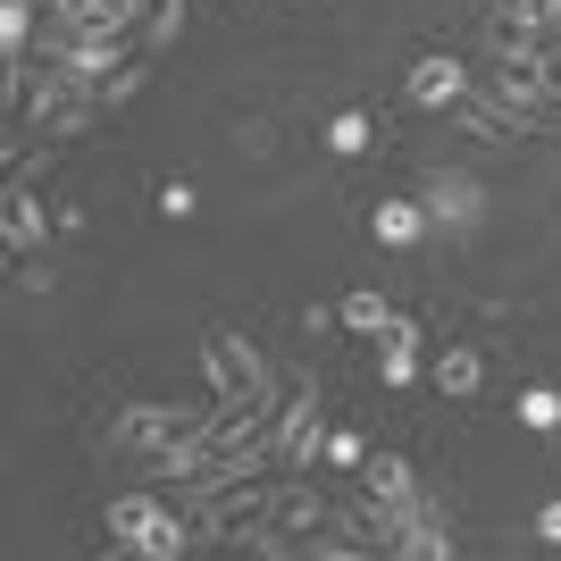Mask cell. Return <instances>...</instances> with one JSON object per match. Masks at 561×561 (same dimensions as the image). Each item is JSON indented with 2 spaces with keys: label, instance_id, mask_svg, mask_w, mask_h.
<instances>
[{
  "label": "cell",
  "instance_id": "obj_1",
  "mask_svg": "<svg viewBox=\"0 0 561 561\" xmlns=\"http://www.w3.org/2000/svg\"><path fill=\"white\" fill-rule=\"evenodd\" d=\"M101 537L117 545V553H142V561H176L193 553V519L185 512H168V494H110L101 503Z\"/></svg>",
  "mask_w": 561,
  "mask_h": 561
},
{
  "label": "cell",
  "instance_id": "obj_2",
  "mask_svg": "<svg viewBox=\"0 0 561 561\" xmlns=\"http://www.w3.org/2000/svg\"><path fill=\"white\" fill-rule=\"evenodd\" d=\"M18 126H34L43 142H76L84 126H101V93L76 84V76H59V68H43L34 93H25V110H18Z\"/></svg>",
  "mask_w": 561,
  "mask_h": 561
},
{
  "label": "cell",
  "instance_id": "obj_3",
  "mask_svg": "<svg viewBox=\"0 0 561 561\" xmlns=\"http://www.w3.org/2000/svg\"><path fill=\"white\" fill-rule=\"evenodd\" d=\"M494 93L519 101V110H537V101H553V50L537 43V34H512V25H494Z\"/></svg>",
  "mask_w": 561,
  "mask_h": 561
},
{
  "label": "cell",
  "instance_id": "obj_4",
  "mask_svg": "<svg viewBox=\"0 0 561 561\" xmlns=\"http://www.w3.org/2000/svg\"><path fill=\"white\" fill-rule=\"evenodd\" d=\"M193 420H202V402H185V394H168V402H126V411L110 420V453H126V461H151V453L176 445Z\"/></svg>",
  "mask_w": 561,
  "mask_h": 561
},
{
  "label": "cell",
  "instance_id": "obj_5",
  "mask_svg": "<svg viewBox=\"0 0 561 561\" xmlns=\"http://www.w3.org/2000/svg\"><path fill=\"white\" fill-rule=\"evenodd\" d=\"M420 202H427V218H436V234H478V227H486V210H494V193H486L478 168H427Z\"/></svg>",
  "mask_w": 561,
  "mask_h": 561
},
{
  "label": "cell",
  "instance_id": "obj_6",
  "mask_svg": "<svg viewBox=\"0 0 561 561\" xmlns=\"http://www.w3.org/2000/svg\"><path fill=\"white\" fill-rule=\"evenodd\" d=\"M202 369H210V394H218V402L277 394V369H268V352H260L252 335H234V328H218L210 344H202Z\"/></svg>",
  "mask_w": 561,
  "mask_h": 561
},
{
  "label": "cell",
  "instance_id": "obj_7",
  "mask_svg": "<svg viewBox=\"0 0 561 561\" xmlns=\"http://www.w3.org/2000/svg\"><path fill=\"white\" fill-rule=\"evenodd\" d=\"M34 59H50L59 76H76V84H93V93H101V84L126 68V34H101V25H84V34H59V25H50Z\"/></svg>",
  "mask_w": 561,
  "mask_h": 561
},
{
  "label": "cell",
  "instance_id": "obj_8",
  "mask_svg": "<svg viewBox=\"0 0 561 561\" xmlns=\"http://www.w3.org/2000/svg\"><path fill=\"white\" fill-rule=\"evenodd\" d=\"M268 445H277V469H310L319 453H328V427H319V377H310V369H302V386L277 402Z\"/></svg>",
  "mask_w": 561,
  "mask_h": 561
},
{
  "label": "cell",
  "instance_id": "obj_9",
  "mask_svg": "<svg viewBox=\"0 0 561 561\" xmlns=\"http://www.w3.org/2000/svg\"><path fill=\"white\" fill-rule=\"evenodd\" d=\"M453 126H461L469 142H519V135H545L537 126V110H519V101H503V93H461L453 101Z\"/></svg>",
  "mask_w": 561,
  "mask_h": 561
},
{
  "label": "cell",
  "instance_id": "obj_10",
  "mask_svg": "<svg viewBox=\"0 0 561 561\" xmlns=\"http://www.w3.org/2000/svg\"><path fill=\"white\" fill-rule=\"evenodd\" d=\"M50 227H59V210H43L34 202V185L25 176H9V193H0V243H9V260H34L50 243Z\"/></svg>",
  "mask_w": 561,
  "mask_h": 561
},
{
  "label": "cell",
  "instance_id": "obj_11",
  "mask_svg": "<svg viewBox=\"0 0 561 561\" xmlns=\"http://www.w3.org/2000/svg\"><path fill=\"white\" fill-rule=\"evenodd\" d=\"M461 93H469V68L453 50H427V59H411V76H402V101H411V110H453Z\"/></svg>",
  "mask_w": 561,
  "mask_h": 561
},
{
  "label": "cell",
  "instance_id": "obj_12",
  "mask_svg": "<svg viewBox=\"0 0 561 561\" xmlns=\"http://www.w3.org/2000/svg\"><path fill=\"white\" fill-rule=\"evenodd\" d=\"M369 234L386 243V252H420L427 234H436V218H427L420 193H386V202L369 210Z\"/></svg>",
  "mask_w": 561,
  "mask_h": 561
},
{
  "label": "cell",
  "instance_id": "obj_13",
  "mask_svg": "<svg viewBox=\"0 0 561 561\" xmlns=\"http://www.w3.org/2000/svg\"><path fill=\"white\" fill-rule=\"evenodd\" d=\"M420 352H427V328L394 310V328L377 335V386H420V377H427V369H420Z\"/></svg>",
  "mask_w": 561,
  "mask_h": 561
},
{
  "label": "cell",
  "instance_id": "obj_14",
  "mask_svg": "<svg viewBox=\"0 0 561 561\" xmlns=\"http://www.w3.org/2000/svg\"><path fill=\"white\" fill-rule=\"evenodd\" d=\"M360 486H369L377 503H394V512H411V503H427L420 469H411V453H369V469H360Z\"/></svg>",
  "mask_w": 561,
  "mask_h": 561
},
{
  "label": "cell",
  "instance_id": "obj_15",
  "mask_svg": "<svg viewBox=\"0 0 561 561\" xmlns=\"http://www.w3.org/2000/svg\"><path fill=\"white\" fill-rule=\"evenodd\" d=\"M427 386H436L445 402L486 394V352H478V344H445V352H436V369H427Z\"/></svg>",
  "mask_w": 561,
  "mask_h": 561
},
{
  "label": "cell",
  "instance_id": "obj_16",
  "mask_svg": "<svg viewBox=\"0 0 561 561\" xmlns=\"http://www.w3.org/2000/svg\"><path fill=\"white\" fill-rule=\"evenodd\" d=\"M335 310H344V335H360V344H377V335L394 328V302H386L377 285H352V294H344Z\"/></svg>",
  "mask_w": 561,
  "mask_h": 561
},
{
  "label": "cell",
  "instance_id": "obj_17",
  "mask_svg": "<svg viewBox=\"0 0 561 561\" xmlns=\"http://www.w3.org/2000/svg\"><path fill=\"white\" fill-rule=\"evenodd\" d=\"M394 553H402V561H445V553H453V528H445V503H436V494H427V512L402 528Z\"/></svg>",
  "mask_w": 561,
  "mask_h": 561
},
{
  "label": "cell",
  "instance_id": "obj_18",
  "mask_svg": "<svg viewBox=\"0 0 561 561\" xmlns=\"http://www.w3.org/2000/svg\"><path fill=\"white\" fill-rule=\"evenodd\" d=\"M328 519H335V503H328V494H310V486H285V503H277V528H285L294 545H302L310 528H328Z\"/></svg>",
  "mask_w": 561,
  "mask_h": 561
},
{
  "label": "cell",
  "instance_id": "obj_19",
  "mask_svg": "<svg viewBox=\"0 0 561 561\" xmlns=\"http://www.w3.org/2000/svg\"><path fill=\"white\" fill-rule=\"evenodd\" d=\"M369 142H377V117L369 110H335L328 117V151H335V160H360Z\"/></svg>",
  "mask_w": 561,
  "mask_h": 561
},
{
  "label": "cell",
  "instance_id": "obj_20",
  "mask_svg": "<svg viewBox=\"0 0 561 561\" xmlns=\"http://www.w3.org/2000/svg\"><path fill=\"white\" fill-rule=\"evenodd\" d=\"M0 59H34V0H0Z\"/></svg>",
  "mask_w": 561,
  "mask_h": 561
},
{
  "label": "cell",
  "instance_id": "obj_21",
  "mask_svg": "<svg viewBox=\"0 0 561 561\" xmlns=\"http://www.w3.org/2000/svg\"><path fill=\"white\" fill-rule=\"evenodd\" d=\"M142 84H151V59H126V68L101 84V117H117V110H135L142 101Z\"/></svg>",
  "mask_w": 561,
  "mask_h": 561
},
{
  "label": "cell",
  "instance_id": "obj_22",
  "mask_svg": "<svg viewBox=\"0 0 561 561\" xmlns=\"http://www.w3.org/2000/svg\"><path fill=\"white\" fill-rule=\"evenodd\" d=\"M512 411H519V427H537V436H561V386H528Z\"/></svg>",
  "mask_w": 561,
  "mask_h": 561
},
{
  "label": "cell",
  "instance_id": "obj_23",
  "mask_svg": "<svg viewBox=\"0 0 561 561\" xmlns=\"http://www.w3.org/2000/svg\"><path fill=\"white\" fill-rule=\"evenodd\" d=\"M328 469H344V478H360L369 469V436H352V427H328V453H319Z\"/></svg>",
  "mask_w": 561,
  "mask_h": 561
},
{
  "label": "cell",
  "instance_id": "obj_24",
  "mask_svg": "<svg viewBox=\"0 0 561 561\" xmlns=\"http://www.w3.org/2000/svg\"><path fill=\"white\" fill-rule=\"evenodd\" d=\"M185 34V0H151V18H142V50H168Z\"/></svg>",
  "mask_w": 561,
  "mask_h": 561
},
{
  "label": "cell",
  "instance_id": "obj_25",
  "mask_svg": "<svg viewBox=\"0 0 561 561\" xmlns=\"http://www.w3.org/2000/svg\"><path fill=\"white\" fill-rule=\"evenodd\" d=\"M503 25L512 34H553V0H503Z\"/></svg>",
  "mask_w": 561,
  "mask_h": 561
},
{
  "label": "cell",
  "instance_id": "obj_26",
  "mask_svg": "<svg viewBox=\"0 0 561 561\" xmlns=\"http://www.w3.org/2000/svg\"><path fill=\"white\" fill-rule=\"evenodd\" d=\"M18 294H34V302H43V294H59V268H50L43 252H34V260H18Z\"/></svg>",
  "mask_w": 561,
  "mask_h": 561
},
{
  "label": "cell",
  "instance_id": "obj_27",
  "mask_svg": "<svg viewBox=\"0 0 561 561\" xmlns=\"http://www.w3.org/2000/svg\"><path fill=\"white\" fill-rule=\"evenodd\" d=\"M234 142H243V160H268V151H277V135H268V117H243V126H234Z\"/></svg>",
  "mask_w": 561,
  "mask_h": 561
},
{
  "label": "cell",
  "instance_id": "obj_28",
  "mask_svg": "<svg viewBox=\"0 0 561 561\" xmlns=\"http://www.w3.org/2000/svg\"><path fill=\"white\" fill-rule=\"evenodd\" d=\"M193 210H202V193H193V185H176V176H168V185H160V218H193Z\"/></svg>",
  "mask_w": 561,
  "mask_h": 561
},
{
  "label": "cell",
  "instance_id": "obj_29",
  "mask_svg": "<svg viewBox=\"0 0 561 561\" xmlns=\"http://www.w3.org/2000/svg\"><path fill=\"white\" fill-rule=\"evenodd\" d=\"M302 335H344V310L335 302H302Z\"/></svg>",
  "mask_w": 561,
  "mask_h": 561
},
{
  "label": "cell",
  "instance_id": "obj_30",
  "mask_svg": "<svg viewBox=\"0 0 561 561\" xmlns=\"http://www.w3.org/2000/svg\"><path fill=\"white\" fill-rule=\"evenodd\" d=\"M537 537H545V545H561V494H553V503L537 512Z\"/></svg>",
  "mask_w": 561,
  "mask_h": 561
},
{
  "label": "cell",
  "instance_id": "obj_31",
  "mask_svg": "<svg viewBox=\"0 0 561 561\" xmlns=\"http://www.w3.org/2000/svg\"><path fill=\"white\" fill-rule=\"evenodd\" d=\"M553 101H561V50H553Z\"/></svg>",
  "mask_w": 561,
  "mask_h": 561
},
{
  "label": "cell",
  "instance_id": "obj_32",
  "mask_svg": "<svg viewBox=\"0 0 561 561\" xmlns=\"http://www.w3.org/2000/svg\"><path fill=\"white\" fill-rule=\"evenodd\" d=\"M553 34H561V0H553Z\"/></svg>",
  "mask_w": 561,
  "mask_h": 561
}]
</instances>
